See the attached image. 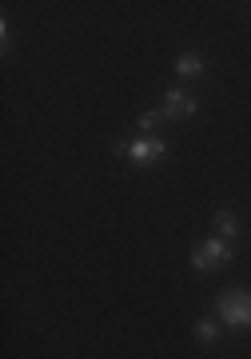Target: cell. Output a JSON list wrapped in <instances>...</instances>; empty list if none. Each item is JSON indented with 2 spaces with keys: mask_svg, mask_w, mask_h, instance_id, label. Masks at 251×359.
<instances>
[{
  "mask_svg": "<svg viewBox=\"0 0 251 359\" xmlns=\"http://www.w3.org/2000/svg\"><path fill=\"white\" fill-rule=\"evenodd\" d=\"M116 152L120 156H128L132 164H140V168H148V164H156L168 148H163V140L160 136H140V140H132V144H116Z\"/></svg>",
  "mask_w": 251,
  "mask_h": 359,
  "instance_id": "obj_3",
  "label": "cell"
},
{
  "mask_svg": "<svg viewBox=\"0 0 251 359\" xmlns=\"http://www.w3.org/2000/svg\"><path fill=\"white\" fill-rule=\"evenodd\" d=\"M219 323L227 327H251V292L236 287L219 299Z\"/></svg>",
  "mask_w": 251,
  "mask_h": 359,
  "instance_id": "obj_2",
  "label": "cell"
},
{
  "mask_svg": "<svg viewBox=\"0 0 251 359\" xmlns=\"http://www.w3.org/2000/svg\"><path fill=\"white\" fill-rule=\"evenodd\" d=\"M196 96L191 92H184V88H172L168 96H163V116L168 120H184V116H196Z\"/></svg>",
  "mask_w": 251,
  "mask_h": 359,
  "instance_id": "obj_4",
  "label": "cell"
},
{
  "mask_svg": "<svg viewBox=\"0 0 251 359\" xmlns=\"http://www.w3.org/2000/svg\"><path fill=\"white\" fill-rule=\"evenodd\" d=\"M215 236H219V240H231V236H239L236 212H215Z\"/></svg>",
  "mask_w": 251,
  "mask_h": 359,
  "instance_id": "obj_5",
  "label": "cell"
},
{
  "mask_svg": "<svg viewBox=\"0 0 251 359\" xmlns=\"http://www.w3.org/2000/svg\"><path fill=\"white\" fill-rule=\"evenodd\" d=\"M163 120H168V116H163V108H151V112L140 116V132H144V136H156V128H160Z\"/></svg>",
  "mask_w": 251,
  "mask_h": 359,
  "instance_id": "obj_7",
  "label": "cell"
},
{
  "mask_svg": "<svg viewBox=\"0 0 251 359\" xmlns=\"http://www.w3.org/2000/svg\"><path fill=\"white\" fill-rule=\"evenodd\" d=\"M176 72H179L184 80H196V76L203 72V60H200V56H191V52H184V56L176 60Z\"/></svg>",
  "mask_w": 251,
  "mask_h": 359,
  "instance_id": "obj_6",
  "label": "cell"
},
{
  "mask_svg": "<svg viewBox=\"0 0 251 359\" xmlns=\"http://www.w3.org/2000/svg\"><path fill=\"white\" fill-rule=\"evenodd\" d=\"M231 259H236V248H231V240H219V236H215V240H208V244H200L196 252H191V268L208 276V271L224 268V264H231Z\"/></svg>",
  "mask_w": 251,
  "mask_h": 359,
  "instance_id": "obj_1",
  "label": "cell"
},
{
  "mask_svg": "<svg viewBox=\"0 0 251 359\" xmlns=\"http://www.w3.org/2000/svg\"><path fill=\"white\" fill-rule=\"evenodd\" d=\"M196 335H200V344H215V339H219V323H215L212 316H203V320L196 323Z\"/></svg>",
  "mask_w": 251,
  "mask_h": 359,
  "instance_id": "obj_8",
  "label": "cell"
}]
</instances>
